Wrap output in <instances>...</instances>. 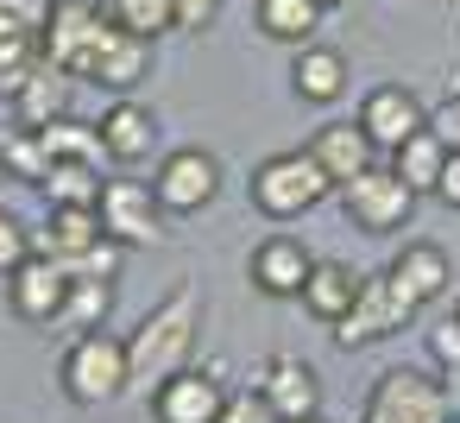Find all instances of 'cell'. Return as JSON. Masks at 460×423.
Wrapping results in <instances>:
<instances>
[{
	"label": "cell",
	"instance_id": "obj_5",
	"mask_svg": "<svg viewBox=\"0 0 460 423\" xmlns=\"http://www.w3.org/2000/svg\"><path fill=\"white\" fill-rule=\"evenodd\" d=\"M416 310H422V303H416L391 272H378V278L359 284V303L334 322V347H347V354H353V347H372V341L397 335L403 322H416Z\"/></svg>",
	"mask_w": 460,
	"mask_h": 423
},
{
	"label": "cell",
	"instance_id": "obj_25",
	"mask_svg": "<svg viewBox=\"0 0 460 423\" xmlns=\"http://www.w3.org/2000/svg\"><path fill=\"white\" fill-rule=\"evenodd\" d=\"M315 26H322L315 0H259V32L278 39V45H309Z\"/></svg>",
	"mask_w": 460,
	"mask_h": 423
},
{
	"label": "cell",
	"instance_id": "obj_4",
	"mask_svg": "<svg viewBox=\"0 0 460 423\" xmlns=\"http://www.w3.org/2000/svg\"><path fill=\"white\" fill-rule=\"evenodd\" d=\"M447 417H454V392L441 379H429L422 366L378 373V385L366 398V423H447Z\"/></svg>",
	"mask_w": 460,
	"mask_h": 423
},
{
	"label": "cell",
	"instance_id": "obj_7",
	"mask_svg": "<svg viewBox=\"0 0 460 423\" xmlns=\"http://www.w3.org/2000/svg\"><path fill=\"white\" fill-rule=\"evenodd\" d=\"M95 215H102L108 240H120V247H152V240H164V202H158V190L139 184V177H108Z\"/></svg>",
	"mask_w": 460,
	"mask_h": 423
},
{
	"label": "cell",
	"instance_id": "obj_15",
	"mask_svg": "<svg viewBox=\"0 0 460 423\" xmlns=\"http://www.w3.org/2000/svg\"><path fill=\"white\" fill-rule=\"evenodd\" d=\"M252 284L265 291V297H303V284H309V272H315V253L303 247V240H290V234H271V240H259L252 247Z\"/></svg>",
	"mask_w": 460,
	"mask_h": 423
},
{
	"label": "cell",
	"instance_id": "obj_19",
	"mask_svg": "<svg viewBox=\"0 0 460 423\" xmlns=\"http://www.w3.org/2000/svg\"><path fill=\"white\" fill-rule=\"evenodd\" d=\"M290 89H296V102H315V108L341 102V95H347V58L328 51V45H296Z\"/></svg>",
	"mask_w": 460,
	"mask_h": 423
},
{
	"label": "cell",
	"instance_id": "obj_40",
	"mask_svg": "<svg viewBox=\"0 0 460 423\" xmlns=\"http://www.w3.org/2000/svg\"><path fill=\"white\" fill-rule=\"evenodd\" d=\"M454 316H460V310H454Z\"/></svg>",
	"mask_w": 460,
	"mask_h": 423
},
{
	"label": "cell",
	"instance_id": "obj_9",
	"mask_svg": "<svg viewBox=\"0 0 460 423\" xmlns=\"http://www.w3.org/2000/svg\"><path fill=\"white\" fill-rule=\"evenodd\" d=\"M152 190H158L164 215H196V209H208V202L221 196V158L202 152V146H183V152H171V158L158 165Z\"/></svg>",
	"mask_w": 460,
	"mask_h": 423
},
{
	"label": "cell",
	"instance_id": "obj_31",
	"mask_svg": "<svg viewBox=\"0 0 460 423\" xmlns=\"http://www.w3.org/2000/svg\"><path fill=\"white\" fill-rule=\"evenodd\" d=\"M39 253V240H32V228H20L7 209H0V278H13L26 259Z\"/></svg>",
	"mask_w": 460,
	"mask_h": 423
},
{
	"label": "cell",
	"instance_id": "obj_22",
	"mask_svg": "<svg viewBox=\"0 0 460 423\" xmlns=\"http://www.w3.org/2000/svg\"><path fill=\"white\" fill-rule=\"evenodd\" d=\"M102 240H108V228H102L95 209H51V215H45V234H39V253L76 259V253H89V247H102Z\"/></svg>",
	"mask_w": 460,
	"mask_h": 423
},
{
	"label": "cell",
	"instance_id": "obj_23",
	"mask_svg": "<svg viewBox=\"0 0 460 423\" xmlns=\"http://www.w3.org/2000/svg\"><path fill=\"white\" fill-rule=\"evenodd\" d=\"M441 165H447V146L422 127V133H410L397 152H391V171L416 190V196H435V184H441Z\"/></svg>",
	"mask_w": 460,
	"mask_h": 423
},
{
	"label": "cell",
	"instance_id": "obj_39",
	"mask_svg": "<svg viewBox=\"0 0 460 423\" xmlns=\"http://www.w3.org/2000/svg\"><path fill=\"white\" fill-rule=\"evenodd\" d=\"M296 423H328V417H322V410H315V417H296Z\"/></svg>",
	"mask_w": 460,
	"mask_h": 423
},
{
	"label": "cell",
	"instance_id": "obj_20",
	"mask_svg": "<svg viewBox=\"0 0 460 423\" xmlns=\"http://www.w3.org/2000/svg\"><path fill=\"white\" fill-rule=\"evenodd\" d=\"M359 284H366V278H359L353 266H341V259H315V272H309V284H303V310H309L315 322L334 328V322L359 303Z\"/></svg>",
	"mask_w": 460,
	"mask_h": 423
},
{
	"label": "cell",
	"instance_id": "obj_8",
	"mask_svg": "<svg viewBox=\"0 0 460 423\" xmlns=\"http://www.w3.org/2000/svg\"><path fill=\"white\" fill-rule=\"evenodd\" d=\"M152 76V39H133L127 26H102V39L89 45V58H83V83H95V89H114V95H133L139 83Z\"/></svg>",
	"mask_w": 460,
	"mask_h": 423
},
{
	"label": "cell",
	"instance_id": "obj_34",
	"mask_svg": "<svg viewBox=\"0 0 460 423\" xmlns=\"http://www.w3.org/2000/svg\"><path fill=\"white\" fill-rule=\"evenodd\" d=\"M171 7H177V32H208L227 0H171Z\"/></svg>",
	"mask_w": 460,
	"mask_h": 423
},
{
	"label": "cell",
	"instance_id": "obj_14",
	"mask_svg": "<svg viewBox=\"0 0 460 423\" xmlns=\"http://www.w3.org/2000/svg\"><path fill=\"white\" fill-rule=\"evenodd\" d=\"M259 392H265V404H271L284 423L322 410V379H315V366L296 360V354H271V360L259 366Z\"/></svg>",
	"mask_w": 460,
	"mask_h": 423
},
{
	"label": "cell",
	"instance_id": "obj_33",
	"mask_svg": "<svg viewBox=\"0 0 460 423\" xmlns=\"http://www.w3.org/2000/svg\"><path fill=\"white\" fill-rule=\"evenodd\" d=\"M429 354H435V366L447 379H460V316H447V322L429 328Z\"/></svg>",
	"mask_w": 460,
	"mask_h": 423
},
{
	"label": "cell",
	"instance_id": "obj_3",
	"mask_svg": "<svg viewBox=\"0 0 460 423\" xmlns=\"http://www.w3.org/2000/svg\"><path fill=\"white\" fill-rule=\"evenodd\" d=\"M252 209L259 215H271V221H296V215H309L328 190H334V177L322 171V158L303 146V152H271L259 171H252Z\"/></svg>",
	"mask_w": 460,
	"mask_h": 423
},
{
	"label": "cell",
	"instance_id": "obj_6",
	"mask_svg": "<svg viewBox=\"0 0 460 423\" xmlns=\"http://www.w3.org/2000/svg\"><path fill=\"white\" fill-rule=\"evenodd\" d=\"M341 202H347V221H353L359 234H391V228L410 221L416 190H410L391 165H372V171H359L353 184H341Z\"/></svg>",
	"mask_w": 460,
	"mask_h": 423
},
{
	"label": "cell",
	"instance_id": "obj_11",
	"mask_svg": "<svg viewBox=\"0 0 460 423\" xmlns=\"http://www.w3.org/2000/svg\"><path fill=\"white\" fill-rule=\"evenodd\" d=\"M7 297H13V316H26V322H64L70 272H64L51 253H32V259L7 278Z\"/></svg>",
	"mask_w": 460,
	"mask_h": 423
},
{
	"label": "cell",
	"instance_id": "obj_13",
	"mask_svg": "<svg viewBox=\"0 0 460 423\" xmlns=\"http://www.w3.org/2000/svg\"><path fill=\"white\" fill-rule=\"evenodd\" d=\"M221 404H227V392H221V379L202 373V366H183V373H171V379L152 392V417H158V423H215Z\"/></svg>",
	"mask_w": 460,
	"mask_h": 423
},
{
	"label": "cell",
	"instance_id": "obj_32",
	"mask_svg": "<svg viewBox=\"0 0 460 423\" xmlns=\"http://www.w3.org/2000/svg\"><path fill=\"white\" fill-rule=\"evenodd\" d=\"M215 423H284L271 404H265V392L252 385V392H227V404H221V417Z\"/></svg>",
	"mask_w": 460,
	"mask_h": 423
},
{
	"label": "cell",
	"instance_id": "obj_17",
	"mask_svg": "<svg viewBox=\"0 0 460 423\" xmlns=\"http://www.w3.org/2000/svg\"><path fill=\"white\" fill-rule=\"evenodd\" d=\"M95 127H102V146H108L114 165H139V158H152V146H158V114L139 108V102H127V95H120Z\"/></svg>",
	"mask_w": 460,
	"mask_h": 423
},
{
	"label": "cell",
	"instance_id": "obj_38",
	"mask_svg": "<svg viewBox=\"0 0 460 423\" xmlns=\"http://www.w3.org/2000/svg\"><path fill=\"white\" fill-rule=\"evenodd\" d=\"M315 7H322V14H328V7H347V0H315Z\"/></svg>",
	"mask_w": 460,
	"mask_h": 423
},
{
	"label": "cell",
	"instance_id": "obj_21",
	"mask_svg": "<svg viewBox=\"0 0 460 423\" xmlns=\"http://www.w3.org/2000/svg\"><path fill=\"white\" fill-rule=\"evenodd\" d=\"M385 272H391V278H397L416 303H435V297L454 284V266H447V253H441L435 240H410V247H403Z\"/></svg>",
	"mask_w": 460,
	"mask_h": 423
},
{
	"label": "cell",
	"instance_id": "obj_12",
	"mask_svg": "<svg viewBox=\"0 0 460 423\" xmlns=\"http://www.w3.org/2000/svg\"><path fill=\"white\" fill-rule=\"evenodd\" d=\"M359 127L372 133V146H378V152H397L410 133H422V127H429V108L416 102V89L385 83V89H372V95L359 102Z\"/></svg>",
	"mask_w": 460,
	"mask_h": 423
},
{
	"label": "cell",
	"instance_id": "obj_10",
	"mask_svg": "<svg viewBox=\"0 0 460 423\" xmlns=\"http://www.w3.org/2000/svg\"><path fill=\"white\" fill-rule=\"evenodd\" d=\"M102 26H108V14L95 7V0H51V20H45V64L83 76V58H89V45L102 39Z\"/></svg>",
	"mask_w": 460,
	"mask_h": 423
},
{
	"label": "cell",
	"instance_id": "obj_24",
	"mask_svg": "<svg viewBox=\"0 0 460 423\" xmlns=\"http://www.w3.org/2000/svg\"><path fill=\"white\" fill-rule=\"evenodd\" d=\"M0 177H20V184H32V190L51 177V152H45L39 127H20V121H13V133H0Z\"/></svg>",
	"mask_w": 460,
	"mask_h": 423
},
{
	"label": "cell",
	"instance_id": "obj_16",
	"mask_svg": "<svg viewBox=\"0 0 460 423\" xmlns=\"http://www.w3.org/2000/svg\"><path fill=\"white\" fill-rule=\"evenodd\" d=\"M309 152L322 158V171L334 177V190H341V184H353L359 171H372V165H378V146H372V133H366L359 121H328V127L309 140Z\"/></svg>",
	"mask_w": 460,
	"mask_h": 423
},
{
	"label": "cell",
	"instance_id": "obj_28",
	"mask_svg": "<svg viewBox=\"0 0 460 423\" xmlns=\"http://www.w3.org/2000/svg\"><path fill=\"white\" fill-rule=\"evenodd\" d=\"M39 190L51 209H95L102 202V165H51V177Z\"/></svg>",
	"mask_w": 460,
	"mask_h": 423
},
{
	"label": "cell",
	"instance_id": "obj_18",
	"mask_svg": "<svg viewBox=\"0 0 460 423\" xmlns=\"http://www.w3.org/2000/svg\"><path fill=\"white\" fill-rule=\"evenodd\" d=\"M13 121L20 127H51V121H64L70 114V70H58V64H39L13 95Z\"/></svg>",
	"mask_w": 460,
	"mask_h": 423
},
{
	"label": "cell",
	"instance_id": "obj_26",
	"mask_svg": "<svg viewBox=\"0 0 460 423\" xmlns=\"http://www.w3.org/2000/svg\"><path fill=\"white\" fill-rule=\"evenodd\" d=\"M39 140H45V152H51V165H102L108 158V146H102V127H83V121H51V127H39Z\"/></svg>",
	"mask_w": 460,
	"mask_h": 423
},
{
	"label": "cell",
	"instance_id": "obj_2",
	"mask_svg": "<svg viewBox=\"0 0 460 423\" xmlns=\"http://www.w3.org/2000/svg\"><path fill=\"white\" fill-rule=\"evenodd\" d=\"M58 379H64V398H70V404H83V410L114 404L120 392H133L127 341H120V335H108V328H83V335L64 347Z\"/></svg>",
	"mask_w": 460,
	"mask_h": 423
},
{
	"label": "cell",
	"instance_id": "obj_30",
	"mask_svg": "<svg viewBox=\"0 0 460 423\" xmlns=\"http://www.w3.org/2000/svg\"><path fill=\"white\" fill-rule=\"evenodd\" d=\"M114 310V278H70V303H64V328H102Z\"/></svg>",
	"mask_w": 460,
	"mask_h": 423
},
{
	"label": "cell",
	"instance_id": "obj_37",
	"mask_svg": "<svg viewBox=\"0 0 460 423\" xmlns=\"http://www.w3.org/2000/svg\"><path fill=\"white\" fill-rule=\"evenodd\" d=\"M435 196H441L447 209H460V152H447V165H441V184H435Z\"/></svg>",
	"mask_w": 460,
	"mask_h": 423
},
{
	"label": "cell",
	"instance_id": "obj_35",
	"mask_svg": "<svg viewBox=\"0 0 460 423\" xmlns=\"http://www.w3.org/2000/svg\"><path fill=\"white\" fill-rule=\"evenodd\" d=\"M0 20H7V26H26V32H45L51 0H0Z\"/></svg>",
	"mask_w": 460,
	"mask_h": 423
},
{
	"label": "cell",
	"instance_id": "obj_27",
	"mask_svg": "<svg viewBox=\"0 0 460 423\" xmlns=\"http://www.w3.org/2000/svg\"><path fill=\"white\" fill-rule=\"evenodd\" d=\"M39 64H45V32H26V26L0 20V95H13Z\"/></svg>",
	"mask_w": 460,
	"mask_h": 423
},
{
	"label": "cell",
	"instance_id": "obj_1",
	"mask_svg": "<svg viewBox=\"0 0 460 423\" xmlns=\"http://www.w3.org/2000/svg\"><path fill=\"white\" fill-rule=\"evenodd\" d=\"M196 328H202V297H196V284H177L164 303H152V316L127 335L133 392H158L171 373H183L190 354H196Z\"/></svg>",
	"mask_w": 460,
	"mask_h": 423
},
{
	"label": "cell",
	"instance_id": "obj_29",
	"mask_svg": "<svg viewBox=\"0 0 460 423\" xmlns=\"http://www.w3.org/2000/svg\"><path fill=\"white\" fill-rule=\"evenodd\" d=\"M108 20L114 26H127L133 39H164V32H177V7L171 0H108Z\"/></svg>",
	"mask_w": 460,
	"mask_h": 423
},
{
	"label": "cell",
	"instance_id": "obj_36",
	"mask_svg": "<svg viewBox=\"0 0 460 423\" xmlns=\"http://www.w3.org/2000/svg\"><path fill=\"white\" fill-rule=\"evenodd\" d=\"M429 133H435L447 152H460V95H447V102L429 114Z\"/></svg>",
	"mask_w": 460,
	"mask_h": 423
}]
</instances>
